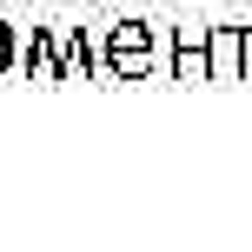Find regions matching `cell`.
Instances as JSON below:
<instances>
[{
  "mask_svg": "<svg viewBox=\"0 0 252 252\" xmlns=\"http://www.w3.org/2000/svg\"><path fill=\"white\" fill-rule=\"evenodd\" d=\"M106 60H113L120 80H139L153 66V27L146 20H120L113 33H106Z\"/></svg>",
  "mask_w": 252,
  "mask_h": 252,
  "instance_id": "cell-1",
  "label": "cell"
},
{
  "mask_svg": "<svg viewBox=\"0 0 252 252\" xmlns=\"http://www.w3.org/2000/svg\"><path fill=\"white\" fill-rule=\"evenodd\" d=\"M206 40H213V27H173V80H213Z\"/></svg>",
  "mask_w": 252,
  "mask_h": 252,
  "instance_id": "cell-2",
  "label": "cell"
},
{
  "mask_svg": "<svg viewBox=\"0 0 252 252\" xmlns=\"http://www.w3.org/2000/svg\"><path fill=\"white\" fill-rule=\"evenodd\" d=\"M206 60H213V80H246V27H213Z\"/></svg>",
  "mask_w": 252,
  "mask_h": 252,
  "instance_id": "cell-3",
  "label": "cell"
},
{
  "mask_svg": "<svg viewBox=\"0 0 252 252\" xmlns=\"http://www.w3.org/2000/svg\"><path fill=\"white\" fill-rule=\"evenodd\" d=\"M27 73L33 80H60V27H33V40L20 47Z\"/></svg>",
  "mask_w": 252,
  "mask_h": 252,
  "instance_id": "cell-4",
  "label": "cell"
},
{
  "mask_svg": "<svg viewBox=\"0 0 252 252\" xmlns=\"http://www.w3.org/2000/svg\"><path fill=\"white\" fill-rule=\"evenodd\" d=\"M13 60H20V33H13V27L7 20H0V73H7V66Z\"/></svg>",
  "mask_w": 252,
  "mask_h": 252,
  "instance_id": "cell-5",
  "label": "cell"
}]
</instances>
